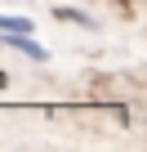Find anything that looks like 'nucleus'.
Segmentation results:
<instances>
[{
  "instance_id": "1",
  "label": "nucleus",
  "mask_w": 147,
  "mask_h": 152,
  "mask_svg": "<svg viewBox=\"0 0 147 152\" xmlns=\"http://www.w3.org/2000/svg\"><path fill=\"white\" fill-rule=\"evenodd\" d=\"M5 45H9V49H18V54H27V58H36V63H45V58H49V49L31 40V31H5Z\"/></svg>"
},
{
  "instance_id": "2",
  "label": "nucleus",
  "mask_w": 147,
  "mask_h": 152,
  "mask_svg": "<svg viewBox=\"0 0 147 152\" xmlns=\"http://www.w3.org/2000/svg\"><path fill=\"white\" fill-rule=\"evenodd\" d=\"M0 31H31V18H9V14H0Z\"/></svg>"
},
{
  "instance_id": "3",
  "label": "nucleus",
  "mask_w": 147,
  "mask_h": 152,
  "mask_svg": "<svg viewBox=\"0 0 147 152\" xmlns=\"http://www.w3.org/2000/svg\"><path fill=\"white\" fill-rule=\"evenodd\" d=\"M58 18H67V23H80V27H94V18H89V14H80V9H58Z\"/></svg>"
}]
</instances>
